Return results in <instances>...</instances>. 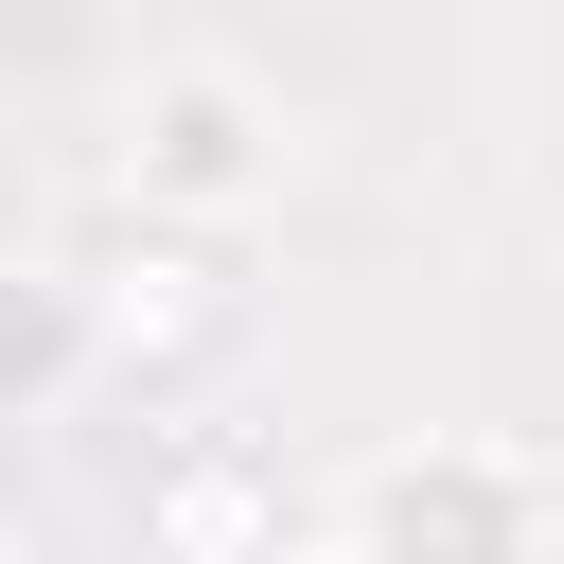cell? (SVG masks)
<instances>
[{
	"instance_id": "cell-2",
	"label": "cell",
	"mask_w": 564,
	"mask_h": 564,
	"mask_svg": "<svg viewBox=\"0 0 564 564\" xmlns=\"http://www.w3.org/2000/svg\"><path fill=\"white\" fill-rule=\"evenodd\" d=\"M335 546L352 564H546V476L494 458V441H405V458L352 476Z\"/></svg>"
},
{
	"instance_id": "cell-4",
	"label": "cell",
	"mask_w": 564,
	"mask_h": 564,
	"mask_svg": "<svg viewBox=\"0 0 564 564\" xmlns=\"http://www.w3.org/2000/svg\"><path fill=\"white\" fill-rule=\"evenodd\" d=\"M264 564H352V546H335V529H317V546H264Z\"/></svg>"
},
{
	"instance_id": "cell-1",
	"label": "cell",
	"mask_w": 564,
	"mask_h": 564,
	"mask_svg": "<svg viewBox=\"0 0 564 564\" xmlns=\"http://www.w3.org/2000/svg\"><path fill=\"white\" fill-rule=\"evenodd\" d=\"M123 194L176 212V229H247L282 194V106L229 70V53H176L123 88Z\"/></svg>"
},
{
	"instance_id": "cell-3",
	"label": "cell",
	"mask_w": 564,
	"mask_h": 564,
	"mask_svg": "<svg viewBox=\"0 0 564 564\" xmlns=\"http://www.w3.org/2000/svg\"><path fill=\"white\" fill-rule=\"evenodd\" d=\"M88 370H106V300H88L70 264H0V423L70 405Z\"/></svg>"
}]
</instances>
